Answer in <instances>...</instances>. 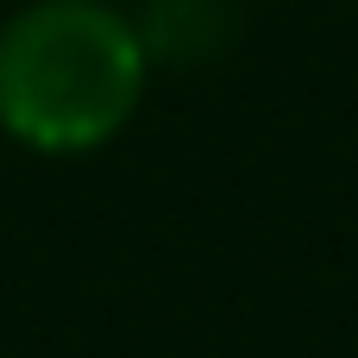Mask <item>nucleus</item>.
Wrapping results in <instances>:
<instances>
[{"mask_svg": "<svg viewBox=\"0 0 358 358\" xmlns=\"http://www.w3.org/2000/svg\"><path fill=\"white\" fill-rule=\"evenodd\" d=\"M145 88V38L101 0H38L0 31V126L31 151L107 145Z\"/></svg>", "mask_w": 358, "mask_h": 358, "instance_id": "obj_1", "label": "nucleus"}]
</instances>
